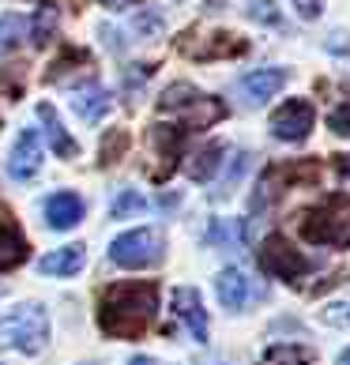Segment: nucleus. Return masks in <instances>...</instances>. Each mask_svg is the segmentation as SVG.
I'll list each match as a JSON object with an SVG mask.
<instances>
[{
    "label": "nucleus",
    "mask_w": 350,
    "mask_h": 365,
    "mask_svg": "<svg viewBox=\"0 0 350 365\" xmlns=\"http://www.w3.org/2000/svg\"><path fill=\"white\" fill-rule=\"evenodd\" d=\"M158 313L155 282H113L98 297V328L110 339H140Z\"/></svg>",
    "instance_id": "1"
},
{
    "label": "nucleus",
    "mask_w": 350,
    "mask_h": 365,
    "mask_svg": "<svg viewBox=\"0 0 350 365\" xmlns=\"http://www.w3.org/2000/svg\"><path fill=\"white\" fill-rule=\"evenodd\" d=\"M302 237L313 245H328V249H350V200L346 196H328L324 204L309 207L302 215Z\"/></svg>",
    "instance_id": "2"
},
{
    "label": "nucleus",
    "mask_w": 350,
    "mask_h": 365,
    "mask_svg": "<svg viewBox=\"0 0 350 365\" xmlns=\"http://www.w3.org/2000/svg\"><path fill=\"white\" fill-rule=\"evenodd\" d=\"M49 343V313L38 302H23L0 317V346H16L23 354H42Z\"/></svg>",
    "instance_id": "3"
},
{
    "label": "nucleus",
    "mask_w": 350,
    "mask_h": 365,
    "mask_svg": "<svg viewBox=\"0 0 350 365\" xmlns=\"http://www.w3.org/2000/svg\"><path fill=\"white\" fill-rule=\"evenodd\" d=\"M158 110L185 117L188 128H207V125L226 117V106L215 98V94H204L192 83H170L163 91V98H158Z\"/></svg>",
    "instance_id": "4"
},
{
    "label": "nucleus",
    "mask_w": 350,
    "mask_h": 365,
    "mask_svg": "<svg viewBox=\"0 0 350 365\" xmlns=\"http://www.w3.org/2000/svg\"><path fill=\"white\" fill-rule=\"evenodd\" d=\"M163 234L151 226H140V230H125L110 241V260L117 267H128V272H140V267H155L163 260Z\"/></svg>",
    "instance_id": "5"
},
{
    "label": "nucleus",
    "mask_w": 350,
    "mask_h": 365,
    "mask_svg": "<svg viewBox=\"0 0 350 365\" xmlns=\"http://www.w3.org/2000/svg\"><path fill=\"white\" fill-rule=\"evenodd\" d=\"M320 166L316 162H282V166H267L257 181V192H252V211L272 207L275 200H282L294 185L302 181H316Z\"/></svg>",
    "instance_id": "6"
},
{
    "label": "nucleus",
    "mask_w": 350,
    "mask_h": 365,
    "mask_svg": "<svg viewBox=\"0 0 350 365\" xmlns=\"http://www.w3.org/2000/svg\"><path fill=\"white\" fill-rule=\"evenodd\" d=\"M257 260H260V267H264L272 279H282V282H290V287H298V282L309 275V267H313L282 234H267V237H264Z\"/></svg>",
    "instance_id": "7"
},
{
    "label": "nucleus",
    "mask_w": 350,
    "mask_h": 365,
    "mask_svg": "<svg viewBox=\"0 0 350 365\" xmlns=\"http://www.w3.org/2000/svg\"><path fill=\"white\" fill-rule=\"evenodd\" d=\"M313 120H316L313 106L305 98H290L272 113V136L282 140V143H302L309 132H313Z\"/></svg>",
    "instance_id": "8"
},
{
    "label": "nucleus",
    "mask_w": 350,
    "mask_h": 365,
    "mask_svg": "<svg viewBox=\"0 0 350 365\" xmlns=\"http://www.w3.org/2000/svg\"><path fill=\"white\" fill-rule=\"evenodd\" d=\"M42 173V136L34 128H23L19 140L8 151V178L11 181H34Z\"/></svg>",
    "instance_id": "9"
},
{
    "label": "nucleus",
    "mask_w": 350,
    "mask_h": 365,
    "mask_svg": "<svg viewBox=\"0 0 350 365\" xmlns=\"http://www.w3.org/2000/svg\"><path fill=\"white\" fill-rule=\"evenodd\" d=\"M249 46L241 42L237 34H230V31H215V34H207L204 42H196L192 34H185L181 38V53L185 57H192V61H222V57H241Z\"/></svg>",
    "instance_id": "10"
},
{
    "label": "nucleus",
    "mask_w": 350,
    "mask_h": 365,
    "mask_svg": "<svg viewBox=\"0 0 350 365\" xmlns=\"http://www.w3.org/2000/svg\"><path fill=\"white\" fill-rule=\"evenodd\" d=\"M173 317L185 324L196 343H207V309H204V297H200L196 287H177L173 290Z\"/></svg>",
    "instance_id": "11"
},
{
    "label": "nucleus",
    "mask_w": 350,
    "mask_h": 365,
    "mask_svg": "<svg viewBox=\"0 0 350 365\" xmlns=\"http://www.w3.org/2000/svg\"><path fill=\"white\" fill-rule=\"evenodd\" d=\"M287 79H290L287 68H257V72L237 79V91L249 106H264L267 98H275V94L287 87Z\"/></svg>",
    "instance_id": "12"
},
{
    "label": "nucleus",
    "mask_w": 350,
    "mask_h": 365,
    "mask_svg": "<svg viewBox=\"0 0 350 365\" xmlns=\"http://www.w3.org/2000/svg\"><path fill=\"white\" fill-rule=\"evenodd\" d=\"M72 110H76V117H83L87 125H98V120L113 110V94L105 91L102 83H79V87H72Z\"/></svg>",
    "instance_id": "13"
},
{
    "label": "nucleus",
    "mask_w": 350,
    "mask_h": 365,
    "mask_svg": "<svg viewBox=\"0 0 350 365\" xmlns=\"http://www.w3.org/2000/svg\"><path fill=\"white\" fill-rule=\"evenodd\" d=\"M215 294H219L222 309L241 313V309L249 305V297H252V282H249V275L241 272V267H222L219 279H215Z\"/></svg>",
    "instance_id": "14"
},
{
    "label": "nucleus",
    "mask_w": 350,
    "mask_h": 365,
    "mask_svg": "<svg viewBox=\"0 0 350 365\" xmlns=\"http://www.w3.org/2000/svg\"><path fill=\"white\" fill-rule=\"evenodd\" d=\"M87 264V245H64V249H53L42 256V264H38V272L42 275H53V279H68L76 272H83Z\"/></svg>",
    "instance_id": "15"
},
{
    "label": "nucleus",
    "mask_w": 350,
    "mask_h": 365,
    "mask_svg": "<svg viewBox=\"0 0 350 365\" xmlns=\"http://www.w3.org/2000/svg\"><path fill=\"white\" fill-rule=\"evenodd\" d=\"M46 222L53 230H72L83 222V200L76 192H53L46 200Z\"/></svg>",
    "instance_id": "16"
},
{
    "label": "nucleus",
    "mask_w": 350,
    "mask_h": 365,
    "mask_svg": "<svg viewBox=\"0 0 350 365\" xmlns=\"http://www.w3.org/2000/svg\"><path fill=\"white\" fill-rule=\"evenodd\" d=\"M26 256H31V245H26L23 230L0 215V275L11 272V267H19Z\"/></svg>",
    "instance_id": "17"
},
{
    "label": "nucleus",
    "mask_w": 350,
    "mask_h": 365,
    "mask_svg": "<svg viewBox=\"0 0 350 365\" xmlns=\"http://www.w3.org/2000/svg\"><path fill=\"white\" fill-rule=\"evenodd\" d=\"M38 120H42V132H46V140H49V147H53V155H57V158H76L79 155V143L64 132L61 117H57V110H53L49 102L38 106Z\"/></svg>",
    "instance_id": "18"
},
{
    "label": "nucleus",
    "mask_w": 350,
    "mask_h": 365,
    "mask_svg": "<svg viewBox=\"0 0 350 365\" xmlns=\"http://www.w3.org/2000/svg\"><path fill=\"white\" fill-rule=\"evenodd\" d=\"M222 155H226V143L211 140V143L200 147V151H192V158L185 162V173H188L192 181H211L215 173L222 170Z\"/></svg>",
    "instance_id": "19"
},
{
    "label": "nucleus",
    "mask_w": 350,
    "mask_h": 365,
    "mask_svg": "<svg viewBox=\"0 0 350 365\" xmlns=\"http://www.w3.org/2000/svg\"><path fill=\"white\" fill-rule=\"evenodd\" d=\"M260 365H313V350L302 343H275L264 350Z\"/></svg>",
    "instance_id": "20"
},
{
    "label": "nucleus",
    "mask_w": 350,
    "mask_h": 365,
    "mask_svg": "<svg viewBox=\"0 0 350 365\" xmlns=\"http://www.w3.org/2000/svg\"><path fill=\"white\" fill-rule=\"evenodd\" d=\"M57 23H61V11L57 8H42V11H38V16L31 19V42L38 46V49H42L46 42H53V34H57Z\"/></svg>",
    "instance_id": "21"
},
{
    "label": "nucleus",
    "mask_w": 350,
    "mask_h": 365,
    "mask_svg": "<svg viewBox=\"0 0 350 365\" xmlns=\"http://www.w3.org/2000/svg\"><path fill=\"white\" fill-rule=\"evenodd\" d=\"M143 211H147V200L136 188H120L113 200V219H132V215H143Z\"/></svg>",
    "instance_id": "22"
},
{
    "label": "nucleus",
    "mask_w": 350,
    "mask_h": 365,
    "mask_svg": "<svg viewBox=\"0 0 350 365\" xmlns=\"http://www.w3.org/2000/svg\"><path fill=\"white\" fill-rule=\"evenodd\" d=\"M241 222H234V219H222V222H215L211 226V234H207V241L211 245H222V249H237L241 245Z\"/></svg>",
    "instance_id": "23"
},
{
    "label": "nucleus",
    "mask_w": 350,
    "mask_h": 365,
    "mask_svg": "<svg viewBox=\"0 0 350 365\" xmlns=\"http://www.w3.org/2000/svg\"><path fill=\"white\" fill-rule=\"evenodd\" d=\"M23 31H26V19L23 16H16V11H11V16H0V53L16 49Z\"/></svg>",
    "instance_id": "24"
},
{
    "label": "nucleus",
    "mask_w": 350,
    "mask_h": 365,
    "mask_svg": "<svg viewBox=\"0 0 350 365\" xmlns=\"http://www.w3.org/2000/svg\"><path fill=\"white\" fill-rule=\"evenodd\" d=\"M245 16H249L252 23H264V26H279V23H282L279 8H275V0H249Z\"/></svg>",
    "instance_id": "25"
},
{
    "label": "nucleus",
    "mask_w": 350,
    "mask_h": 365,
    "mask_svg": "<svg viewBox=\"0 0 350 365\" xmlns=\"http://www.w3.org/2000/svg\"><path fill=\"white\" fill-rule=\"evenodd\" d=\"M328 128L335 132V136H350V98L339 102V106L328 113Z\"/></svg>",
    "instance_id": "26"
},
{
    "label": "nucleus",
    "mask_w": 350,
    "mask_h": 365,
    "mask_svg": "<svg viewBox=\"0 0 350 365\" xmlns=\"http://www.w3.org/2000/svg\"><path fill=\"white\" fill-rule=\"evenodd\" d=\"M290 4H294V11H298L302 19H309V23L320 19V11H324V0H290Z\"/></svg>",
    "instance_id": "27"
},
{
    "label": "nucleus",
    "mask_w": 350,
    "mask_h": 365,
    "mask_svg": "<svg viewBox=\"0 0 350 365\" xmlns=\"http://www.w3.org/2000/svg\"><path fill=\"white\" fill-rule=\"evenodd\" d=\"M125 143H128L125 132H113L110 143H102V162H105V166H110V162H117V155H120V147H125Z\"/></svg>",
    "instance_id": "28"
},
{
    "label": "nucleus",
    "mask_w": 350,
    "mask_h": 365,
    "mask_svg": "<svg viewBox=\"0 0 350 365\" xmlns=\"http://www.w3.org/2000/svg\"><path fill=\"white\" fill-rule=\"evenodd\" d=\"M140 31H163V19L158 16H140Z\"/></svg>",
    "instance_id": "29"
},
{
    "label": "nucleus",
    "mask_w": 350,
    "mask_h": 365,
    "mask_svg": "<svg viewBox=\"0 0 350 365\" xmlns=\"http://www.w3.org/2000/svg\"><path fill=\"white\" fill-rule=\"evenodd\" d=\"M331 49H335V53H346V34H343V31L331 34Z\"/></svg>",
    "instance_id": "30"
},
{
    "label": "nucleus",
    "mask_w": 350,
    "mask_h": 365,
    "mask_svg": "<svg viewBox=\"0 0 350 365\" xmlns=\"http://www.w3.org/2000/svg\"><path fill=\"white\" fill-rule=\"evenodd\" d=\"M335 166H339V178H343V181H350V155H343L339 162H335Z\"/></svg>",
    "instance_id": "31"
},
{
    "label": "nucleus",
    "mask_w": 350,
    "mask_h": 365,
    "mask_svg": "<svg viewBox=\"0 0 350 365\" xmlns=\"http://www.w3.org/2000/svg\"><path fill=\"white\" fill-rule=\"evenodd\" d=\"M132 0H102V8H113V11H120V8H128Z\"/></svg>",
    "instance_id": "32"
},
{
    "label": "nucleus",
    "mask_w": 350,
    "mask_h": 365,
    "mask_svg": "<svg viewBox=\"0 0 350 365\" xmlns=\"http://www.w3.org/2000/svg\"><path fill=\"white\" fill-rule=\"evenodd\" d=\"M128 365H158V361H155V358H147V354H136Z\"/></svg>",
    "instance_id": "33"
},
{
    "label": "nucleus",
    "mask_w": 350,
    "mask_h": 365,
    "mask_svg": "<svg viewBox=\"0 0 350 365\" xmlns=\"http://www.w3.org/2000/svg\"><path fill=\"white\" fill-rule=\"evenodd\" d=\"M339 365H350V346L343 350V358H339Z\"/></svg>",
    "instance_id": "34"
}]
</instances>
